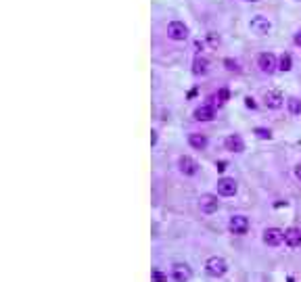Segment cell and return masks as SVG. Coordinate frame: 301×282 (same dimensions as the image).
<instances>
[{
	"mask_svg": "<svg viewBox=\"0 0 301 282\" xmlns=\"http://www.w3.org/2000/svg\"><path fill=\"white\" fill-rule=\"evenodd\" d=\"M205 272L212 276V278H222V276L228 272V261H226L224 257L214 255V257H209V259L205 261Z\"/></svg>",
	"mask_w": 301,
	"mask_h": 282,
	"instance_id": "obj_1",
	"label": "cell"
},
{
	"mask_svg": "<svg viewBox=\"0 0 301 282\" xmlns=\"http://www.w3.org/2000/svg\"><path fill=\"white\" fill-rule=\"evenodd\" d=\"M257 67L264 71V73H274L278 69V59L274 52H261L257 57Z\"/></svg>",
	"mask_w": 301,
	"mask_h": 282,
	"instance_id": "obj_2",
	"label": "cell"
},
{
	"mask_svg": "<svg viewBox=\"0 0 301 282\" xmlns=\"http://www.w3.org/2000/svg\"><path fill=\"white\" fill-rule=\"evenodd\" d=\"M228 230L236 236H243L249 232V217L247 215H232L228 222Z\"/></svg>",
	"mask_w": 301,
	"mask_h": 282,
	"instance_id": "obj_3",
	"label": "cell"
},
{
	"mask_svg": "<svg viewBox=\"0 0 301 282\" xmlns=\"http://www.w3.org/2000/svg\"><path fill=\"white\" fill-rule=\"evenodd\" d=\"M218 207H220V201H218V197H216V195H212V193H205V195H201V197H199V209H201L203 213L212 215V213H216V211H218Z\"/></svg>",
	"mask_w": 301,
	"mask_h": 282,
	"instance_id": "obj_4",
	"label": "cell"
},
{
	"mask_svg": "<svg viewBox=\"0 0 301 282\" xmlns=\"http://www.w3.org/2000/svg\"><path fill=\"white\" fill-rule=\"evenodd\" d=\"M261 240L268 247H278V245L285 242V230H280V228H266Z\"/></svg>",
	"mask_w": 301,
	"mask_h": 282,
	"instance_id": "obj_5",
	"label": "cell"
},
{
	"mask_svg": "<svg viewBox=\"0 0 301 282\" xmlns=\"http://www.w3.org/2000/svg\"><path fill=\"white\" fill-rule=\"evenodd\" d=\"M167 36L172 38V40H186L189 38V27H186V23H182V21H172L170 25H167Z\"/></svg>",
	"mask_w": 301,
	"mask_h": 282,
	"instance_id": "obj_6",
	"label": "cell"
},
{
	"mask_svg": "<svg viewBox=\"0 0 301 282\" xmlns=\"http://www.w3.org/2000/svg\"><path fill=\"white\" fill-rule=\"evenodd\" d=\"M178 170H180V174H184V176H195L199 172V163L193 159L191 155H182V157H178Z\"/></svg>",
	"mask_w": 301,
	"mask_h": 282,
	"instance_id": "obj_7",
	"label": "cell"
},
{
	"mask_svg": "<svg viewBox=\"0 0 301 282\" xmlns=\"http://www.w3.org/2000/svg\"><path fill=\"white\" fill-rule=\"evenodd\" d=\"M216 186H218V195H222V197H234L238 191L234 178H220Z\"/></svg>",
	"mask_w": 301,
	"mask_h": 282,
	"instance_id": "obj_8",
	"label": "cell"
},
{
	"mask_svg": "<svg viewBox=\"0 0 301 282\" xmlns=\"http://www.w3.org/2000/svg\"><path fill=\"white\" fill-rule=\"evenodd\" d=\"M172 278L176 282H191L193 272H191V268L186 264H174L172 266Z\"/></svg>",
	"mask_w": 301,
	"mask_h": 282,
	"instance_id": "obj_9",
	"label": "cell"
},
{
	"mask_svg": "<svg viewBox=\"0 0 301 282\" xmlns=\"http://www.w3.org/2000/svg\"><path fill=\"white\" fill-rule=\"evenodd\" d=\"M249 27H251L253 34L266 36V34H270V29H272V23H270L266 17H253L251 23H249Z\"/></svg>",
	"mask_w": 301,
	"mask_h": 282,
	"instance_id": "obj_10",
	"label": "cell"
},
{
	"mask_svg": "<svg viewBox=\"0 0 301 282\" xmlns=\"http://www.w3.org/2000/svg\"><path fill=\"white\" fill-rule=\"evenodd\" d=\"M264 105H266L268 109H280V107L285 105V99H283L280 92L270 90V92L264 94Z\"/></svg>",
	"mask_w": 301,
	"mask_h": 282,
	"instance_id": "obj_11",
	"label": "cell"
},
{
	"mask_svg": "<svg viewBox=\"0 0 301 282\" xmlns=\"http://www.w3.org/2000/svg\"><path fill=\"white\" fill-rule=\"evenodd\" d=\"M285 245L291 247V249L301 247V228H297V226L287 228L285 230Z\"/></svg>",
	"mask_w": 301,
	"mask_h": 282,
	"instance_id": "obj_12",
	"label": "cell"
},
{
	"mask_svg": "<svg viewBox=\"0 0 301 282\" xmlns=\"http://www.w3.org/2000/svg\"><path fill=\"white\" fill-rule=\"evenodd\" d=\"M224 146H226V151H230V153H243V151H245V140L240 138L238 134H230V136H226Z\"/></svg>",
	"mask_w": 301,
	"mask_h": 282,
	"instance_id": "obj_13",
	"label": "cell"
},
{
	"mask_svg": "<svg viewBox=\"0 0 301 282\" xmlns=\"http://www.w3.org/2000/svg\"><path fill=\"white\" fill-rule=\"evenodd\" d=\"M193 115H195L197 121H212V119L216 117V109H214L212 105H201V107L195 109Z\"/></svg>",
	"mask_w": 301,
	"mask_h": 282,
	"instance_id": "obj_14",
	"label": "cell"
},
{
	"mask_svg": "<svg viewBox=\"0 0 301 282\" xmlns=\"http://www.w3.org/2000/svg\"><path fill=\"white\" fill-rule=\"evenodd\" d=\"M189 144H191L195 151H205V148H207V144H209V140H207V136H205V134L193 132V134H189Z\"/></svg>",
	"mask_w": 301,
	"mask_h": 282,
	"instance_id": "obj_15",
	"label": "cell"
},
{
	"mask_svg": "<svg viewBox=\"0 0 301 282\" xmlns=\"http://www.w3.org/2000/svg\"><path fill=\"white\" fill-rule=\"evenodd\" d=\"M209 71V61L205 57H197L193 63V73L195 76H205Z\"/></svg>",
	"mask_w": 301,
	"mask_h": 282,
	"instance_id": "obj_16",
	"label": "cell"
},
{
	"mask_svg": "<svg viewBox=\"0 0 301 282\" xmlns=\"http://www.w3.org/2000/svg\"><path fill=\"white\" fill-rule=\"evenodd\" d=\"M287 109H289L291 115H301V99L291 97V99L287 101Z\"/></svg>",
	"mask_w": 301,
	"mask_h": 282,
	"instance_id": "obj_17",
	"label": "cell"
},
{
	"mask_svg": "<svg viewBox=\"0 0 301 282\" xmlns=\"http://www.w3.org/2000/svg\"><path fill=\"white\" fill-rule=\"evenodd\" d=\"M278 69H280V71H291V69H293V59H291L289 52H285V54L278 59Z\"/></svg>",
	"mask_w": 301,
	"mask_h": 282,
	"instance_id": "obj_18",
	"label": "cell"
},
{
	"mask_svg": "<svg viewBox=\"0 0 301 282\" xmlns=\"http://www.w3.org/2000/svg\"><path fill=\"white\" fill-rule=\"evenodd\" d=\"M253 134H255L259 140H272V132H270L268 128H255Z\"/></svg>",
	"mask_w": 301,
	"mask_h": 282,
	"instance_id": "obj_19",
	"label": "cell"
},
{
	"mask_svg": "<svg viewBox=\"0 0 301 282\" xmlns=\"http://www.w3.org/2000/svg\"><path fill=\"white\" fill-rule=\"evenodd\" d=\"M216 99H218V105H226V103H228V99H230V92H228V88H220V90H218V94H216Z\"/></svg>",
	"mask_w": 301,
	"mask_h": 282,
	"instance_id": "obj_20",
	"label": "cell"
},
{
	"mask_svg": "<svg viewBox=\"0 0 301 282\" xmlns=\"http://www.w3.org/2000/svg\"><path fill=\"white\" fill-rule=\"evenodd\" d=\"M150 276H153V282H167V276L161 270H153V272H150Z\"/></svg>",
	"mask_w": 301,
	"mask_h": 282,
	"instance_id": "obj_21",
	"label": "cell"
},
{
	"mask_svg": "<svg viewBox=\"0 0 301 282\" xmlns=\"http://www.w3.org/2000/svg\"><path fill=\"white\" fill-rule=\"evenodd\" d=\"M224 65H226L228 71H238V63L232 61V59H226V61H224Z\"/></svg>",
	"mask_w": 301,
	"mask_h": 282,
	"instance_id": "obj_22",
	"label": "cell"
},
{
	"mask_svg": "<svg viewBox=\"0 0 301 282\" xmlns=\"http://www.w3.org/2000/svg\"><path fill=\"white\" fill-rule=\"evenodd\" d=\"M245 105H247L249 109H255V107H257V105H255V101H253L251 97H247V101H245Z\"/></svg>",
	"mask_w": 301,
	"mask_h": 282,
	"instance_id": "obj_23",
	"label": "cell"
},
{
	"mask_svg": "<svg viewBox=\"0 0 301 282\" xmlns=\"http://www.w3.org/2000/svg\"><path fill=\"white\" fill-rule=\"evenodd\" d=\"M295 44H297V46L301 48V29H299V31H297V34H295Z\"/></svg>",
	"mask_w": 301,
	"mask_h": 282,
	"instance_id": "obj_24",
	"label": "cell"
},
{
	"mask_svg": "<svg viewBox=\"0 0 301 282\" xmlns=\"http://www.w3.org/2000/svg\"><path fill=\"white\" fill-rule=\"evenodd\" d=\"M295 178H297V180L301 182V163H299V165L295 167Z\"/></svg>",
	"mask_w": 301,
	"mask_h": 282,
	"instance_id": "obj_25",
	"label": "cell"
},
{
	"mask_svg": "<svg viewBox=\"0 0 301 282\" xmlns=\"http://www.w3.org/2000/svg\"><path fill=\"white\" fill-rule=\"evenodd\" d=\"M207 38H209V42H212V44H218V42H220V38H216L214 34H209Z\"/></svg>",
	"mask_w": 301,
	"mask_h": 282,
	"instance_id": "obj_26",
	"label": "cell"
},
{
	"mask_svg": "<svg viewBox=\"0 0 301 282\" xmlns=\"http://www.w3.org/2000/svg\"><path fill=\"white\" fill-rule=\"evenodd\" d=\"M247 3H259V0H247Z\"/></svg>",
	"mask_w": 301,
	"mask_h": 282,
	"instance_id": "obj_27",
	"label": "cell"
}]
</instances>
